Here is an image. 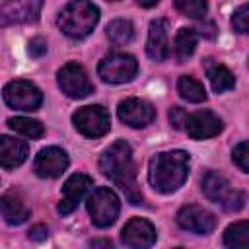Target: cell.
<instances>
[{
    "instance_id": "29",
    "label": "cell",
    "mask_w": 249,
    "mask_h": 249,
    "mask_svg": "<svg viewBox=\"0 0 249 249\" xmlns=\"http://www.w3.org/2000/svg\"><path fill=\"white\" fill-rule=\"evenodd\" d=\"M27 53L33 58H41L43 54H47V41L43 37H33L27 43Z\"/></svg>"
},
{
    "instance_id": "27",
    "label": "cell",
    "mask_w": 249,
    "mask_h": 249,
    "mask_svg": "<svg viewBox=\"0 0 249 249\" xmlns=\"http://www.w3.org/2000/svg\"><path fill=\"white\" fill-rule=\"evenodd\" d=\"M231 25H233V29L237 33H247V29H249V8H247V4H241L233 12Z\"/></svg>"
},
{
    "instance_id": "15",
    "label": "cell",
    "mask_w": 249,
    "mask_h": 249,
    "mask_svg": "<svg viewBox=\"0 0 249 249\" xmlns=\"http://www.w3.org/2000/svg\"><path fill=\"white\" fill-rule=\"evenodd\" d=\"M185 128L187 134L195 140H204V138H212L216 136L222 128L224 123L220 117H216L212 111H196L191 117H187L185 121Z\"/></svg>"
},
{
    "instance_id": "2",
    "label": "cell",
    "mask_w": 249,
    "mask_h": 249,
    "mask_svg": "<svg viewBox=\"0 0 249 249\" xmlns=\"http://www.w3.org/2000/svg\"><path fill=\"white\" fill-rule=\"evenodd\" d=\"M189 161H191V158L183 150L156 154L150 160V171H148L150 185L158 193H163V195L177 191L187 181Z\"/></svg>"
},
{
    "instance_id": "9",
    "label": "cell",
    "mask_w": 249,
    "mask_h": 249,
    "mask_svg": "<svg viewBox=\"0 0 249 249\" xmlns=\"http://www.w3.org/2000/svg\"><path fill=\"white\" fill-rule=\"evenodd\" d=\"M58 86L60 89L68 95V97H74V99H82V97H88L89 93H93V84L89 82L86 70L78 64V62H68L64 64L58 74Z\"/></svg>"
},
{
    "instance_id": "5",
    "label": "cell",
    "mask_w": 249,
    "mask_h": 249,
    "mask_svg": "<svg viewBox=\"0 0 249 249\" xmlns=\"http://www.w3.org/2000/svg\"><path fill=\"white\" fill-rule=\"evenodd\" d=\"M119 210H121L119 196L109 187H97L88 196V212L97 228H109L111 224H115Z\"/></svg>"
},
{
    "instance_id": "32",
    "label": "cell",
    "mask_w": 249,
    "mask_h": 249,
    "mask_svg": "<svg viewBox=\"0 0 249 249\" xmlns=\"http://www.w3.org/2000/svg\"><path fill=\"white\" fill-rule=\"evenodd\" d=\"M89 245H93V247H97V245L111 247V241H109V239H91V241H89Z\"/></svg>"
},
{
    "instance_id": "6",
    "label": "cell",
    "mask_w": 249,
    "mask_h": 249,
    "mask_svg": "<svg viewBox=\"0 0 249 249\" xmlns=\"http://www.w3.org/2000/svg\"><path fill=\"white\" fill-rule=\"evenodd\" d=\"M72 123H74L78 132H82L84 136H89V138H99V136L107 134L109 128H111L109 113L101 105L80 107L72 115Z\"/></svg>"
},
{
    "instance_id": "8",
    "label": "cell",
    "mask_w": 249,
    "mask_h": 249,
    "mask_svg": "<svg viewBox=\"0 0 249 249\" xmlns=\"http://www.w3.org/2000/svg\"><path fill=\"white\" fill-rule=\"evenodd\" d=\"M4 101L12 107V109H19V111H35L41 107L43 103V93L41 89L27 82V80H16V82H10L4 91Z\"/></svg>"
},
{
    "instance_id": "25",
    "label": "cell",
    "mask_w": 249,
    "mask_h": 249,
    "mask_svg": "<svg viewBox=\"0 0 249 249\" xmlns=\"http://www.w3.org/2000/svg\"><path fill=\"white\" fill-rule=\"evenodd\" d=\"M8 124L16 132H19L23 136H29V138H41L43 132H45V128H43V124L39 121L27 119V117H14V119L8 121Z\"/></svg>"
},
{
    "instance_id": "23",
    "label": "cell",
    "mask_w": 249,
    "mask_h": 249,
    "mask_svg": "<svg viewBox=\"0 0 249 249\" xmlns=\"http://www.w3.org/2000/svg\"><path fill=\"white\" fill-rule=\"evenodd\" d=\"M132 35H134V27L128 19H113L109 25H107V37L115 43V45H126L132 41Z\"/></svg>"
},
{
    "instance_id": "16",
    "label": "cell",
    "mask_w": 249,
    "mask_h": 249,
    "mask_svg": "<svg viewBox=\"0 0 249 249\" xmlns=\"http://www.w3.org/2000/svg\"><path fill=\"white\" fill-rule=\"evenodd\" d=\"M121 239L128 247H150L156 241V228L144 218H132L123 228Z\"/></svg>"
},
{
    "instance_id": "31",
    "label": "cell",
    "mask_w": 249,
    "mask_h": 249,
    "mask_svg": "<svg viewBox=\"0 0 249 249\" xmlns=\"http://www.w3.org/2000/svg\"><path fill=\"white\" fill-rule=\"evenodd\" d=\"M47 235H49V230H47V226H43V224H37V226H33V228L27 231V237H29L31 241H43V239H47Z\"/></svg>"
},
{
    "instance_id": "13",
    "label": "cell",
    "mask_w": 249,
    "mask_h": 249,
    "mask_svg": "<svg viewBox=\"0 0 249 249\" xmlns=\"http://www.w3.org/2000/svg\"><path fill=\"white\" fill-rule=\"evenodd\" d=\"M68 167V156L64 150L56 148V146H49V148H43L35 161H33V169L39 177H45V179H54V177H60L64 173V169Z\"/></svg>"
},
{
    "instance_id": "18",
    "label": "cell",
    "mask_w": 249,
    "mask_h": 249,
    "mask_svg": "<svg viewBox=\"0 0 249 249\" xmlns=\"http://www.w3.org/2000/svg\"><path fill=\"white\" fill-rule=\"evenodd\" d=\"M27 158V144L23 140L2 134L0 136V165L6 169H14L21 165Z\"/></svg>"
},
{
    "instance_id": "10",
    "label": "cell",
    "mask_w": 249,
    "mask_h": 249,
    "mask_svg": "<svg viewBox=\"0 0 249 249\" xmlns=\"http://www.w3.org/2000/svg\"><path fill=\"white\" fill-rule=\"evenodd\" d=\"M43 0H6L0 6V25L31 23L39 18Z\"/></svg>"
},
{
    "instance_id": "20",
    "label": "cell",
    "mask_w": 249,
    "mask_h": 249,
    "mask_svg": "<svg viewBox=\"0 0 249 249\" xmlns=\"http://www.w3.org/2000/svg\"><path fill=\"white\" fill-rule=\"evenodd\" d=\"M206 74H208V80H210L212 89L216 93L233 89V86H235L233 74L226 66H222V64H206Z\"/></svg>"
},
{
    "instance_id": "12",
    "label": "cell",
    "mask_w": 249,
    "mask_h": 249,
    "mask_svg": "<svg viewBox=\"0 0 249 249\" xmlns=\"http://www.w3.org/2000/svg\"><path fill=\"white\" fill-rule=\"evenodd\" d=\"M119 119L132 126V128H144L156 119V109L152 103L138 99V97H126L119 103Z\"/></svg>"
},
{
    "instance_id": "17",
    "label": "cell",
    "mask_w": 249,
    "mask_h": 249,
    "mask_svg": "<svg viewBox=\"0 0 249 249\" xmlns=\"http://www.w3.org/2000/svg\"><path fill=\"white\" fill-rule=\"evenodd\" d=\"M146 53L152 60L163 62L169 56V43H167V21L165 19H154L150 23L148 31V43Z\"/></svg>"
},
{
    "instance_id": "11",
    "label": "cell",
    "mask_w": 249,
    "mask_h": 249,
    "mask_svg": "<svg viewBox=\"0 0 249 249\" xmlns=\"http://www.w3.org/2000/svg\"><path fill=\"white\" fill-rule=\"evenodd\" d=\"M177 224L187 231L206 235V233L214 231V228L218 226V218L202 206L187 204L177 212Z\"/></svg>"
},
{
    "instance_id": "24",
    "label": "cell",
    "mask_w": 249,
    "mask_h": 249,
    "mask_svg": "<svg viewBox=\"0 0 249 249\" xmlns=\"http://www.w3.org/2000/svg\"><path fill=\"white\" fill-rule=\"evenodd\" d=\"M195 47H196V33H195V29H189V27L179 29L177 35H175V53H177V58L179 60H187L195 53Z\"/></svg>"
},
{
    "instance_id": "19",
    "label": "cell",
    "mask_w": 249,
    "mask_h": 249,
    "mask_svg": "<svg viewBox=\"0 0 249 249\" xmlns=\"http://www.w3.org/2000/svg\"><path fill=\"white\" fill-rule=\"evenodd\" d=\"M0 216L10 226H19L29 218V208L21 202V198L14 195H4L0 196Z\"/></svg>"
},
{
    "instance_id": "7",
    "label": "cell",
    "mask_w": 249,
    "mask_h": 249,
    "mask_svg": "<svg viewBox=\"0 0 249 249\" xmlns=\"http://www.w3.org/2000/svg\"><path fill=\"white\" fill-rule=\"evenodd\" d=\"M138 64L136 58L124 53H115L105 56L99 66H97V74L103 82L109 84H123V82H130L136 76Z\"/></svg>"
},
{
    "instance_id": "1",
    "label": "cell",
    "mask_w": 249,
    "mask_h": 249,
    "mask_svg": "<svg viewBox=\"0 0 249 249\" xmlns=\"http://www.w3.org/2000/svg\"><path fill=\"white\" fill-rule=\"evenodd\" d=\"M99 171L124 193L130 204H144V195L136 183V165L128 142L117 140L105 148L99 158Z\"/></svg>"
},
{
    "instance_id": "28",
    "label": "cell",
    "mask_w": 249,
    "mask_h": 249,
    "mask_svg": "<svg viewBox=\"0 0 249 249\" xmlns=\"http://www.w3.org/2000/svg\"><path fill=\"white\" fill-rule=\"evenodd\" d=\"M231 158L235 161V165L241 169V171H249V152H247V142H239L233 152H231Z\"/></svg>"
},
{
    "instance_id": "21",
    "label": "cell",
    "mask_w": 249,
    "mask_h": 249,
    "mask_svg": "<svg viewBox=\"0 0 249 249\" xmlns=\"http://www.w3.org/2000/svg\"><path fill=\"white\" fill-rule=\"evenodd\" d=\"M224 243L231 249H245L249 245V226L245 220L235 222L231 226H228L226 233H224Z\"/></svg>"
},
{
    "instance_id": "14",
    "label": "cell",
    "mask_w": 249,
    "mask_h": 249,
    "mask_svg": "<svg viewBox=\"0 0 249 249\" xmlns=\"http://www.w3.org/2000/svg\"><path fill=\"white\" fill-rule=\"evenodd\" d=\"M91 187V177L84 175V173H74L72 177L66 179L64 187H62V198L58 202V214L66 216L70 212L76 210L78 202L82 200V196L88 193V189Z\"/></svg>"
},
{
    "instance_id": "4",
    "label": "cell",
    "mask_w": 249,
    "mask_h": 249,
    "mask_svg": "<svg viewBox=\"0 0 249 249\" xmlns=\"http://www.w3.org/2000/svg\"><path fill=\"white\" fill-rule=\"evenodd\" d=\"M200 189L208 200L220 204L228 212H237L245 206V195L241 191H233L228 179L218 171H206L200 179Z\"/></svg>"
},
{
    "instance_id": "33",
    "label": "cell",
    "mask_w": 249,
    "mask_h": 249,
    "mask_svg": "<svg viewBox=\"0 0 249 249\" xmlns=\"http://www.w3.org/2000/svg\"><path fill=\"white\" fill-rule=\"evenodd\" d=\"M138 2V6H142V8H152V6H156L160 0H136Z\"/></svg>"
},
{
    "instance_id": "3",
    "label": "cell",
    "mask_w": 249,
    "mask_h": 249,
    "mask_svg": "<svg viewBox=\"0 0 249 249\" xmlns=\"http://www.w3.org/2000/svg\"><path fill=\"white\" fill-rule=\"evenodd\" d=\"M97 21H99V10L89 0H72L62 8L58 16L60 31L72 39L88 37L97 25Z\"/></svg>"
},
{
    "instance_id": "26",
    "label": "cell",
    "mask_w": 249,
    "mask_h": 249,
    "mask_svg": "<svg viewBox=\"0 0 249 249\" xmlns=\"http://www.w3.org/2000/svg\"><path fill=\"white\" fill-rule=\"evenodd\" d=\"M175 8L187 16V18H193V19H200L204 18L206 14V0H173Z\"/></svg>"
},
{
    "instance_id": "30",
    "label": "cell",
    "mask_w": 249,
    "mask_h": 249,
    "mask_svg": "<svg viewBox=\"0 0 249 249\" xmlns=\"http://www.w3.org/2000/svg\"><path fill=\"white\" fill-rule=\"evenodd\" d=\"M185 121H187V113L181 107H171L169 109V123L173 124V128H177V130L185 128Z\"/></svg>"
},
{
    "instance_id": "22",
    "label": "cell",
    "mask_w": 249,
    "mask_h": 249,
    "mask_svg": "<svg viewBox=\"0 0 249 249\" xmlns=\"http://www.w3.org/2000/svg\"><path fill=\"white\" fill-rule=\"evenodd\" d=\"M177 89H179L181 97L187 99V101H191V103H202L206 99V91H204L202 84L196 82L191 76H181L177 80Z\"/></svg>"
}]
</instances>
